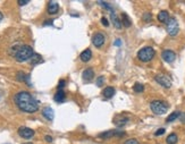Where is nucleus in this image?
<instances>
[{
    "label": "nucleus",
    "mask_w": 185,
    "mask_h": 144,
    "mask_svg": "<svg viewBox=\"0 0 185 144\" xmlns=\"http://www.w3.org/2000/svg\"><path fill=\"white\" fill-rule=\"evenodd\" d=\"M34 131L32 129V128H29V127H19L18 128V135L23 137V139H32L33 136H34Z\"/></svg>",
    "instance_id": "obj_7"
},
{
    "label": "nucleus",
    "mask_w": 185,
    "mask_h": 144,
    "mask_svg": "<svg viewBox=\"0 0 185 144\" xmlns=\"http://www.w3.org/2000/svg\"><path fill=\"white\" fill-rule=\"evenodd\" d=\"M165 132H166V129H165V128H159V129L155 133V135L156 136H161L163 134H165Z\"/></svg>",
    "instance_id": "obj_28"
},
{
    "label": "nucleus",
    "mask_w": 185,
    "mask_h": 144,
    "mask_svg": "<svg viewBox=\"0 0 185 144\" xmlns=\"http://www.w3.org/2000/svg\"><path fill=\"white\" fill-rule=\"evenodd\" d=\"M125 133L122 131H116V129H111V131H107L103 132L101 134H99L100 139H110V137H114V136H118V137H122L124 136Z\"/></svg>",
    "instance_id": "obj_8"
},
{
    "label": "nucleus",
    "mask_w": 185,
    "mask_h": 144,
    "mask_svg": "<svg viewBox=\"0 0 185 144\" xmlns=\"http://www.w3.org/2000/svg\"><path fill=\"white\" fill-rule=\"evenodd\" d=\"M59 10V5L56 1H49L48 4V13L50 15H55V14L58 13Z\"/></svg>",
    "instance_id": "obj_13"
},
{
    "label": "nucleus",
    "mask_w": 185,
    "mask_h": 144,
    "mask_svg": "<svg viewBox=\"0 0 185 144\" xmlns=\"http://www.w3.org/2000/svg\"><path fill=\"white\" fill-rule=\"evenodd\" d=\"M158 21H159L160 23H167L168 21H169V14H168L167 10H161L159 14H158Z\"/></svg>",
    "instance_id": "obj_18"
},
{
    "label": "nucleus",
    "mask_w": 185,
    "mask_h": 144,
    "mask_svg": "<svg viewBox=\"0 0 185 144\" xmlns=\"http://www.w3.org/2000/svg\"><path fill=\"white\" fill-rule=\"evenodd\" d=\"M50 24H52V19H50V21H46V22L43 23V25H50Z\"/></svg>",
    "instance_id": "obj_35"
},
{
    "label": "nucleus",
    "mask_w": 185,
    "mask_h": 144,
    "mask_svg": "<svg viewBox=\"0 0 185 144\" xmlns=\"http://www.w3.org/2000/svg\"><path fill=\"white\" fill-rule=\"evenodd\" d=\"M65 99H66V94H65L64 90H58L57 93L55 94V96H53V100L56 101V102H58V103L65 101Z\"/></svg>",
    "instance_id": "obj_19"
},
{
    "label": "nucleus",
    "mask_w": 185,
    "mask_h": 144,
    "mask_svg": "<svg viewBox=\"0 0 185 144\" xmlns=\"http://www.w3.org/2000/svg\"><path fill=\"white\" fill-rule=\"evenodd\" d=\"M156 82L158 84H160L161 86L166 87V89H169V87L172 86V82H170V79L168 77V76H166V75L164 74H158L156 75Z\"/></svg>",
    "instance_id": "obj_6"
},
{
    "label": "nucleus",
    "mask_w": 185,
    "mask_h": 144,
    "mask_svg": "<svg viewBox=\"0 0 185 144\" xmlns=\"http://www.w3.org/2000/svg\"><path fill=\"white\" fill-rule=\"evenodd\" d=\"M143 21L144 22H150L151 19H152V15H151L150 13H146L144 15H143Z\"/></svg>",
    "instance_id": "obj_27"
},
{
    "label": "nucleus",
    "mask_w": 185,
    "mask_h": 144,
    "mask_svg": "<svg viewBox=\"0 0 185 144\" xmlns=\"http://www.w3.org/2000/svg\"><path fill=\"white\" fill-rule=\"evenodd\" d=\"M24 144H33V143H30V142H29V143H24Z\"/></svg>",
    "instance_id": "obj_38"
},
{
    "label": "nucleus",
    "mask_w": 185,
    "mask_h": 144,
    "mask_svg": "<svg viewBox=\"0 0 185 144\" xmlns=\"http://www.w3.org/2000/svg\"><path fill=\"white\" fill-rule=\"evenodd\" d=\"M42 116L48 120H52L53 117H55V111H53L51 107H46L42 110Z\"/></svg>",
    "instance_id": "obj_12"
},
{
    "label": "nucleus",
    "mask_w": 185,
    "mask_h": 144,
    "mask_svg": "<svg viewBox=\"0 0 185 144\" xmlns=\"http://www.w3.org/2000/svg\"><path fill=\"white\" fill-rule=\"evenodd\" d=\"M110 17H111V22H112V24H114V26L116 27V28H118V30H121L122 27H123V24H122L121 19L116 16L115 12L110 13Z\"/></svg>",
    "instance_id": "obj_17"
},
{
    "label": "nucleus",
    "mask_w": 185,
    "mask_h": 144,
    "mask_svg": "<svg viewBox=\"0 0 185 144\" xmlns=\"http://www.w3.org/2000/svg\"><path fill=\"white\" fill-rule=\"evenodd\" d=\"M80 58H81V60H82L83 62H87V61L92 58V51H91V49H85L83 52H81Z\"/></svg>",
    "instance_id": "obj_15"
},
{
    "label": "nucleus",
    "mask_w": 185,
    "mask_h": 144,
    "mask_svg": "<svg viewBox=\"0 0 185 144\" xmlns=\"http://www.w3.org/2000/svg\"><path fill=\"white\" fill-rule=\"evenodd\" d=\"M161 57H163V59H164L166 62H173V61L175 60V58H176V55H175V52L174 51H172V50H164L163 51V53H161Z\"/></svg>",
    "instance_id": "obj_10"
},
{
    "label": "nucleus",
    "mask_w": 185,
    "mask_h": 144,
    "mask_svg": "<svg viewBox=\"0 0 185 144\" xmlns=\"http://www.w3.org/2000/svg\"><path fill=\"white\" fill-rule=\"evenodd\" d=\"M125 144H140L139 143L138 140H135V139H131V140H127L125 142Z\"/></svg>",
    "instance_id": "obj_29"
},
{
    "label": "nucleus",
    "mask_w": 185,
    "mask_h": 144,
    "mask_svg": "<svg viewBox=\"0 0 185 144\" xmlns=\"http://www.w3.org/2000/svg\"><path fill=\"white\" fill-rule=\"evenodd\" d=\"M122 24H123L125 27H129L131 25H132V22H131L129 17L124 13L122 14Z\"/></svg>",
    "instance_id": "obj_22"
},
{
    "label": "nucleus",
    "mask_w": 185,
    "mask_h": 144,
    "mask_svg": "<svg viewBox=\"0 0 185 144\" xmlns=\"http://www.w3.org/2000/svg\"><path fill=\"white\" fill-rule=\"evenodd\" d=\"M65 84H66V82H65L64 79H60V82L58 84V90H63L65 86Z\"/></svg>",
    "instance_id": "obj_31"
},
{
    "label": "nucleus",
    "mask_w": 185,
    "mask_h": 144,
    "mask_svg": "<svg viewBox=\"0 0 185 144\" xmlns=\"http://www.w3.org/2000/svg\"><path fill=\"white\" fill-rule=\"evenodd\" d=\"M177 140H178V137L175 133H172V134H169L167 136V139H166V142L167 144H176L177 143Z\"/></svg>",
    "instance_id": "obj_23"
},
{
    "label": "nucleus",
    "mask_w": 185,
    "mask_h": 144,
    "mask_svg": "<svg viewBox=\"0 0 185 144\" xmlns=\"http://www.w3.org/2000/svg\"><path fill=\"white\" fill-rule=\"evenodd\" d=\"M14 101L18 107V109L27 114H33L39 110V102L27 91H21L16 93L14 96Z\"/></svg>",
    "instance_id": "obj_1"
},
{
    "label": "nucleus",
    "mask_w": 185,
    "mask_h": 144,
    "mask_svg": "<svg viewBox=\"0 0 185 144\" xmlns=\"http://www.w3.org/2000/svg\"><path fill=\"white\" fill-rule=\"evenodd\" d=\"M30 62L32 64V65H36V64H39V62H42L43 61V59H42V57L40 56L39 53H35L34 52V55L32 56V58L30 59Z\"/></svg>",
    "instance_id": "obj_20"
},
{
    "label": "nucleus",
    "mask_w": 185,
    "mask_h": 144,
    "mask_svg": "<svg viewBox=\"0 0 185 144\" xmlns=\"http://www.w3.org/2000/svg\"><path fill=\"white\" fill-rule=\"evenodd\" d=\"M104 34H102L101 32H98V33H95L93 35V38H92V43L94 44L97 48H100V47H102L103 43H104Z\"/></svg>",
    "instance_id": "obj_9"
},
{
    "label": "nucleus",
    "mask_w": 185,
    "mask_h": 144,
    "mask_svg": "<svg viewBox=\"0 0 185 144\" xmlns=\"http://www.w3.org/2000/svg\"><path fill=\"white\" fill-rule=\"evenodd\" d=\"M180 117H181V112H180V111H174V112H172V114L168 116L167 119H166V122H174V120H176L177 118H180Z\"/></svg>",
    "instance_id": "obj_21"
},
{
    "label": "nucleus",
    "mask_w": 185,
    "mask_h": 144,
    "mask_svg": "<svg viewBox=\"0 0 185 144\" xmlns=\"http://www.w3.org/2000/svg\"><path fill=\"white\" fill-rule=\"evenodd\" d=\"M129 122V119L127 117H124V116H116V117L114 118V124L116 125L117 127H122L124 126V125H126L127 122Z\"/></svg>",
    "instance_id": "obj_11"
},
{
    "label": "nucleus",
    "mask_w": 185,
    "mask_h": 144,
    "mask_svg": "<svg viewBox=\"0 0 185 144\" xmlns=\"http://www.w3.org/2000/svg\"><path fill=\"white\" fill-rule=\"evenodd\" d=\"M166 24H167L166 28H167L168 34L170 35V36H176V35L178 34V31H180V27H178V22H177L176 18L170 17V18H169V21H168Z\"/></svg>",
    "instance_id": "obj_5"
},
{
    "label": "nucleus",
    "mask_w": 185,
    "mask_h": 144,
    "mask_svg": "<svg viewBox=\"0 0 185 144\" xmlns=\"http://www.w3.org/2000/svg\"><path fill=\"white\" fill-rule=\"evenodd\" d=\"M44 140H46V141H47V142H49V143H51V142H52V137H51V136H46V137H44Z\"/></svg>",
    "instance_id": "obj_34"
},
{
    "label": "nucleus",
    "mask_w": 185,
    "mask_h": 144,
    "mask_svg": "<svg viewBox=\"0 0 185 144\" xmlns=\"http://www.w3.org/2000/svg\"><path fill=\"white\" fill-rule=\"evenodd\" d=\"M101 23H102V25L103 26H109V22H108V19L106 17H102L101 18Z\"/></svg>",
    "instance_id": "obj_30"
},
{
    "label": "nucleus",
    "mask_w": 185,
    "mask_h": 144,
    "mask_svg": "<svg viewBox=\"0 0 185 144\" xmlns=\"http://www.w3.org/2000/svg\"><path fill=\"white\" fill-rule=\"evenodd\" d=\"M2 19H4V15H2V13H1V12H0V22H1V21H2Z\"/></svg>",
    "instance_id": "obj_37"
},
{
    "label": "nucleus",
    "mask_w": 185,
    "mask_h": 144,
    "mask_svg": "<svg viewBox=\"0 0 185 144\" xmlns=\"http://www.w3.org/2000/svg\"><path fill=\"white\" fill-rule=\"evenodd\" d=\"M29 2H30L29 0H19V1H18V5H19V6H24V5H27Z\"/></svg>",
    "instance_id": "obj_32"
},
{
    "label": "nucleus",
    "mask_w": 185,
    "mask_h": 144,
    "mask_svg": "<svg viewBox=\"0 0 185 144\" xmlns=\"http://www.w3.org/2000/svg\"><path fill=\"white\" fill-rule=\"evenodd\" d=\"M150 108L152 110V112L156 115H164L167 112L168 105L166 102L161 100H155L150 103Z\"/></svg>",
    "instance_id": "obj_4"
},
{
    "label": "nucleus",
    "mask_w": 185,
    "mask_h": 144,
    "mask_svg": "<svg viewBox=\"0 0 185 144\" xmlns=\"http://www.w3.org/2000/svg\"><path fill=\"white\" fill-rule=\"evenodd\" d=\"M114 44H115L116 47H121V45H122V40L121 39H117L116 41L114 42Z\"/></svg>",
    "instance_id": "obj_33"
},
{
    "label": "nucleus",
    "mask_w": 185,
    "mask_h": 144,
    "mask_svg": "<svg viewBox=\"0 0 185 144\" xmlns=\"http://www.w3.org/2000/svg\"><path fill=\"white\" fill-rule=\"evenodd\" d=\"M98 4L101 5V6H103L102 8L107 9V10H108V12H109V13H112V12H114V8H112L111 6H110V5L108 4V2H104V1H98Z\"/></svg>",
    "instance_id": "obj_25"
},
{
    "label": "nucleus",
    "mask_w": 185,
    "mask_h": 144,
    "mask_svg": "<svg viewBox=\"0 0 185 144\" xmlns=\"http://www.w3.org/2000/svg\"><path fill=\"white\" fill-rule=\"evenodd\" d=\"M182 119V122H185V114H181V117H180Z\"/></svg>",
    "instance_id": "obj_36"
},
{
    "label": "nucleus",
    "mask_w": 185,
    "mask_h": 144,
    "mask_svg": "<svg viewBox=\"0 0 185 144\" xmlns=\"http://www.w3.org/2000/svg\"><path fill=\"white\" fill-rule=\"evenodd\" d=\"M102 94L106 99H111L112 96L115 95V89L112 86H107L103 89L102 91Z\"/></svg>",
    "instance_id": "obj_16"
},
{
    "label": "nucleus",
    "mask_w": 185,
    "mask_h": 144,
    "mask_svg": "<svg viewBox=\"0 0 185 144\" xmlns=\"http://www.w3.org/2000/svg\"><path fill=\"white\" fill-rule=\"evenodd\" d=\"M133 90L136 92V93H141V92L144 91V85L141 83H135L133 86Z\"/></svg>",
    "instance_id": "obj_24"
},
{
    "label": "nucleus",
    "mask_w": 185,
    "mask_h": 144,
    "mask_svg": "<svg viewBox=\"0 0 185 144\" xmlns=\"http://www.w3.org/2000/svg\"><path fill=\"white\" fill-rule=\"evenodd\" d=\"M103 82H104V76H99L97 79V86L101 87L103 85Z\"/></svg>",
    "instance_id": "obj_26"
},
{
    "label": "nucleus",
    "mask_w": 185,
    "mask_h": 144,
    "mask_svg": "<svg viewBox=\"0 0 185 144\" xmlns=\"http://www.w3.org/2000/svg\"><path fill=\"white\" fill-rule=\"evenodd\" d=\"M33 55H34V51H33V49L31 48L30 45H21V47H18L15 50L14 57L18 62H23V61L31 59Z\"/></svg>",
    "instance_id": "obj_2"
},
{
    "label": "nucleus",
    "mask_w": 185,
    "mask_h": 144,
    "mask_svg": "<svg viewBox=\"0 0 185 144\" xmlns=\"http://www.w3.org/2000/svg\"><path fill=\"white\" fill-rule=\"evenodd\" d=\"M155 49L151 47H144V48L140 49L138 52L139 60L143 61V62H148V61L152 60V58L155 57Z\"/></svg>",
    "instance_id": "obj_3"
},
{
    "label": "nucleus",
    "mask_w": 185,
    "mask_h": 144,
    "mask_svg": "<svg viewBox=\"0 0 185 144\" xmlns=\"http://www.w3.org/2000/svg\"><path fill=\"white\" fill-rule=\"evenodd\" d=\"M82 77L84 81H87V82L92 81L93 77H94V72H93V69H92V68H86V69L83 72Z\"/></svg>",
    "instance_id": "obj_14"
}]
</instances>
